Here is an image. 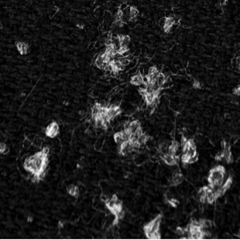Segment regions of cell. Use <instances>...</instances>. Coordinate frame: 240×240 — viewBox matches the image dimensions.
<instances>
[{"label": "cell", "mask_w": 240, "mask_h": 240, "mask_svg": "<svg viewBox=\"0 0 240 240\" xmlns=\"http://www.w3.org/2000/svg\"><path fill=\"white\" fill-rule=\"evenodd\" d=\"M182 162L184 166H187L189 164H193L198 160V154L196 147L192 139H187L184 135L182 136Z\"/></svg>", "instance_id": "obj_1"}, {"label": "cell", "mask_w": 240, "mask_h": 240, "mask_svg": "<svg viewBox=\"0 0 240 240\" xmlns=\"http://www.w3.org/2000/svg\"><path fill=\"white\" fill-rule=\"evenodd\" d=\"M225 174H226V169L223 165H218L213 169H211L208 175V181L209 186L214 190L219 187H221L223 185Z\"/></svg>", "instance_id": "obj_2"}, {"label": "cell", "mask_w": 240, "mask_h": 240, "mask_svg": "<svg viewBox=\"0 0 240 240\" xmlns=\"http://www.w3.org/2000/svg\"><path fill=\"white\" fill-rule=\"evenodd\" d=\"M162 215L159 214L157 215L152 221L144 225L143 230L144 233L149 239H159L160 238V233H159V226L161 223Z\"/></svg>", "instance_id": "obj_3"}, {"label": "cell", "mask_w": 240, "mask_h": 240, "mask_svg": "<svg viewBox=\"0 0 240 240\" xmlns=\"http://www.w3.org/2000/svg\"><path fill=\"white\" fill-rule=\"evenodd\" d=\"M142 125H141V123L139 122V120H133L131 122H129L127 123L125 125H124V128H123V130L125 131V133L130 136V135L136 133L138 130H142Z\"/></svg>", "instance_id": "obj_4"}, {"label": "cell", "mask_w": 240, "mask_h": 240, "mask_svg": "<svg viewBox=\"0 0 240 240\" xmlns=\"http://www.w3.org/2000/svg\"><path fill=\"white\" fill-rule=\"evenodd\" d=\"M175 23L176 21L174 19V17H172V16H166V17H164V18L160 20L159 25L163 29L164 32L166 33V34H169L172 31V27L175 24Z\"/></svg>", "instance_id": "obj_5"}, {"label": "cell", "mask_w": 240, "mask_h": 240, "mask_svg": "<svg viewBox=\"0 0 240 240\" xmlns=\"http://www.w3.org/2000/svg\"><path fill=\"white\" fill-rule=\"evenodd\" d=\"M122 112V110L118 105H110L107 106V117L112 121Z\"/></svg>", "instance_id": "obj_6"}, {"label": "cell", "mask_w": 240, "mask_h": 240, "mask_svg": "<svg viewBox=\"0 0 240 240\" xmlns=\"http://www.w3.org/2000/svg\"><path fill=\"white\" fill-rule=\"evenodd\" d=\"M159 157L163 161L168 165H176L179 164V156H175L170 154L168 152L159 154Z\"/></svg>", "instance_id": "obj_7"}, {"label": "cell", "mask_w": 240, "mask_h": 240, "mask_svg": "<svg viewBox=\"0 0 240 240\" xmlns=\"http://www.w3.org/2000/svg\"><path fill=\"white\" fill-rule=\"evenodd\" d=\"M136 149L134 148L133 144L130 143L129 140L118 146V154L122 156L128 155V154H130V153H132Z\"/></svg>", "instance_id": "obj_8"}, {"label": "cell", "mask_w": 240, "mask_h": 240, "mask_svg": "<svg viewBox=\"0 0 240 240\" xmlns=\"http://www.w3.org/2000/svg\"><path fill=\"white\" fill-rule=\"evenodd\" d=\"M45 135L50 138H54L59 135V123L56 121H53L49 124L48 126L45 128Z\"/></svg>", "instance_id": "obj_9"}, {"label": "cell", "mask_w": 240, "mask_h": 240, "mask_svg": "<svg viewBox=\"0 0 240 240\" xmlns=\"http://www.w3.org/2000/svg\"><path fill=\"white\" fill-rule=\"evenodd\" d=\"M105 205H106L107 209H109L111 212L112 210H113L115 208H117L120 205H123V202L121 200L118 199L117 195H112V197L108 198V200L105 202Z\"/></svg>", "instance_id": "obj_10"}, {"label": "cell", "mask_w": 240, "mask_h": 240, "mask_svg": "<svg viewBox=\"0 0 240 240\" xmlns=\"http://www.w3.org/2000/svg\"><path fill=\"white\" fill-rule=\"evenodd\" d=\"M126 10V16L125 17L129 22H135L139 16V11L137 8L135 6H130Z\"/></svg>", "instance_id": "obj_11"}, {"label": "cell", "mask_w": 240, "mask_h": 240, "mask_svg": "<svg viewBox=\"0 0 240 240\" xmlns=\"http://www.w3.org/2000/svg\"><path fill=\"white\" fill-rule=\"evenodd\" d=\"M114 142L117 143V145H121L122 143L129 140V136L125 133L124 130H121L118 132H116L113 136Z\"/></svg>", "instance_id": "obj_12"}, {"label": "cell", "mask_w": 240, "mask_h": 240, "mask_svg": "<svg viewBox=\"0 0 240 240\" xmlns=\"http://www.w3.org/2000/svg\"><path fill=\"white\" fill-rule=\"evenodd\" d=\"M124 24V21H123V10H117V13L115 15L114 17L113 25L117 28H122Z\"/></svg>", "instance_id": "obj_13"}, {"label": "cell", "mask_w": 240, "mask_h": 240, "mask_svg": "<svg viewBox=\"0 0 240 240\" xmlns=\"http://www.w3.org/2000/svg\"><path fill=\"white\" fill-rule=\"evenodd\" d=\"M184 175L180 171H177L176 172L173 173L172 178V186H178L180 184H182V182L184 181Z\"/></svg>", "instance_id": "obj_14"}, {"label": "cell", "mask_w": 240, "mask_h": 240, "mask_svg": "<svg viewBox=\"0 0 240 240\" xmlns=\"http://www.w3.org/2000/svg\"><path fill=\"white\" fill-rule=\"evenodd\" d=\"M16 47L21 55H26V54H28L29 49V45L26 42H23V41H17V42H16Z\"/></svg>", "instance_id": "obj_15"}, {"label": "cell", "mask_w": 240, "mask_h": 240, "mask_svg": "<svg viewBox=\"0 0 240 240\" xmlns=\"http://www.w3.org/2000/svg\"><path fill=\"white\" fill-rule=\"evenodd\" d=\"M144 76L141 73H137L136 75H134L131 79H130V84L134 86H141L144 83Z\"/></svg>", "instance_id": "obj_16"}, {"label": "cell", "mask_w": 240, "mask_h": 240, "mask_svg": "<svg viewBox=\"0 0 240 240\" xmlns=\"http://www.w3.org/2000/svg\"><path fill=\"white\" fill-rule=\"evenodd\" d=\"M180 144H179L177 141H172V143L169 145L168 148V151L167 152L170 154H172V155H175V156H179V148H180Z\"/></svg>", "instance_id": "obj_17"}, {"label": "cell", "mask_w": 240, "mask_h": 240, "mask_svg": "<svg viewBox=\"0 0 240 240\" xmlns=\"http://www.w3.org/2000/svg\"><path fill=\"white\" fill-rule=\"evenodd\" d=\"M206 188V196H207V202L209 203V204H212L214 203V201H216V198H215V196H214V190L211 188L210 186H205Z\"/></svg>", "instance_id": "obj_18"}, {"label": "cell", "mask_w": 240, "mask_h": 240, "mask_svg": "<svg viewBox=\"0 0 240 240\" xmlns=\"http://www.w3.org/2000/svg\"><path fill=\"white\" fill-rule=\"evenodd\" d=\"M117 38L119 42V46H129L130 43V37L125 34H117Z\"/></svg>", "instance_id": "obj_19"}, {"label": "cell", "mask_w": 240, "mask_h": 240, "mask_svg": "<svg viewBox=\"0 0 240 240\" xmlns=\"http://www.w3.org/2000/svg\"><path fill=\"white\" fill-rule=\"evenodd\" d=\"M67 192H68L69 194L72 196H74V197L77 198L79 196V189L76 185H69L68 187H67Z\"/></svg>", "instance_id": "obj_20"}, {"label": "cell", "mask_w": 240, "mask_h": 240, "mask_svg": "<svg viewBox=\"0 0 240 240\" xmlns=\"http://www.w3.org/2000/svg\"><path fill=\"white\" fill-rule=\"evenodd\" d=\"M232 182H233L232 181V176H229L228 179H227V181L225 182V183H223V185H221V191H222V193H223V195L230 189V187L232 186Z\"/></svg>", "instance_id": "obj_21"}, {"label": "cell", "mask_w": 240, "mask_h": 240, "mask_svg": "<svg viewBox=\"0 0 240 240\" xmlns=\"http://www.w3.org/2000/svg\"><path fill=\"white\" fill-rule=\"evenodd\" d=\"M156 82L158 83L160 88H162L163 86L165 84L166 82V77H165V74H163L162 72H159V74L156 77Z\"/></svg>", "instance_id": "obj_22"}, {"label": "cell", "mask_w": 240, "mask_h": 240, "mask_svg": "<svg viewBox=\"0 0 240 240\" xmlns=\"http://www.w3.org/2000/svg\"><path fill=\"white\" fill-rule=\"evenodd\" d=\"M199 223H200V226L202 230L209 231V229L212 227V222L208 220H205V219H201L199 221Z\"/></svg>", "instance_id": "obj_23"}, {"label": "cell", "mask_w": 240, "mask_h": 240, "mask_svg": "<svg viewBox=\"0 0 240 240\" xmlns=\"http://www.w3.org/2000/svg\"><path fill=\"white\" fill-rule=\"evenodd\" d=\"M198 196H199V201H201V203L207 202V196H206V188H205V186L199 190Z\"/></svg>", "instance_id": "obj_24"}, {"label": "cell", "mask_w": 240, "mask_h": 240, "mask_svg": "<svg viewBox=\"0 0 240 240\" xmlns=\"http://www.w3.org/2000/svg\"><path fill=\"white\" fill-rule=\"evenodd\" d=\"M149 138H150V136H149L148 134L143 132V133L141 134V136H139V138H138L137 143H139L140 146L142 147V146H143V145H145V144H146L147 142L149 141Z\"/></svg>", "instance_id": "obj_25"}, {"label": "cell", "mask_w": 240, "mask_h": 240, "mask_svg": "<svg viewBox=\"0 0 240 240\" xmlns=\"http://www.w3.org/2000/svg\"><path fill=\"white\" fill-rule=\"evenodd\" d=\"M225 159L227 160V162L228 164H230L233 161V158H232V152L230 150V147L228 146L227 149V151H226V157H225Z\"/></svg>", "instance_id": "obj_26"}, {"label": "cell", "mask_w": 240, "mask_h": 240, "mask_svg": "<svg viewBox=\"0 0 240 240\" xmlns=\"http://www.w3.org/2000/svg\"><path fill=\"white\" fill-rule=\"evenodd\" d=\"M165 202H166V203H168L170 206H172V208H177V207H178V206H179V201H178L177 199H175V198H173V197L170 198V199H169V200H167V201H165Z\"/></svg>", "instance_id": "obj_27"}, {"label": "cell", "mask_w": 240, "mask_h": 240, "mask_svg": "<svg viewBox=\"0 0 240 240\" xmlns=\"http://www.w3.org/2000/svg\"><path fill=\"white\" fill-rule=\"evenodd\" d=\"M8 152H9V148L7 146V144L2 142V143H0V153L2 154H6Z\"/></svg>", "instance_id": "obj_28"}, {"label": "cell", "mask_w": 240, "mask_h": 240, "mask_svg": "<svg viewBox=\"0 0 240 240\" xmlns=\"http://www.w3.org/2000/svg\"><path fill=\"white\" fill-rule=\"evenodd\" d=\"M176 233L178 234L179 236H185L186 234V231H185V228H182V227H177L176 229Z\"/></svg>", "instance_id": "obj_29"}, {"label": "cell", "mask_w": 240, "mask_h": 240, "mask_svg": "<svg viewBox=\"0 0 240 240\" xmlns=\"http://www.w3.org/2000/svg\"><path fill=\"white\" fill-rule=\"evenodd\" d=\"M232 93H233V94H235V95L239 96L240 95V85H237V86H236V87L233 88Z\"/></svg>", "instance_id": "obj_30"}, {"label": "cell", "mask_w": 240, "mask_h": 240, "mask_svg": "<svg viewBox=\"0 0 240 240\" xmlns=\"http://www.w3.org/2000/svg\"><path fill=\"white\" fill-rule=\"evenodd\" d=\"M192 86H193V88H201V82H200L199 81H197V80H194Z\"/></svg>", "instance_id": "obj_31"}, {"label": "cell", "mask_w": 240, "mask_h": 240, "mask_svg": "<svg viewBox=\"0 0 240 240\" xmlns=\"http://www.w3.org/2000/svg\"><path fill=\"white\" fill-rule=\"evenodd\" d=\"M41 151H42L45 154H46V155H49V153H50V147L48 146L44 147Z\"/></svg>", "instance_id": "obj_32"}, {"label": "cell", "mask_w": 240, "mask_h": 240, "mask_svg": "<svg viewBox=\"0 0 240 240\" xmlns=\"http://www.w3.org/2000/svg\"><path fill=\"white\" fill-rule=\"evenodd\" d=\"M108 198L109 197H107V196H106L105 195H101V199L102 200V201H104V202H106V201L108 200Z\"/></svg>", "instance_id": "obj_33"}, {"label": "cell", "mask_w": 240, "mask_h": 240, "mask_svg": "<svg viewBox=\"0 0 240 240\" xmlns=\"http://www.w3.org/2000/svg\"><path fill=\"white\" fill-rule=\"evenodd\" d=\"M220 2L222 5H225V4H227V3L228 2V0H220Z\"/></svg>", "instance_id": "obj_34"}, {"label": "cell", "mask_w": 240, "mask_h": 240, "mask_svg": "<svg viewBox=\"0 0 240 240\" xmlns=\"http://www.w3.org/2000/svg\"><path fill=\"white\" fill-rule=\"evenodd\" d=\"M63 227H64V223H63L62 221H59V229H61V228H63Z\"/></svg>", "instance_id": "obj_35"}, {"label": "cell", "mask_w": 240, "mask_h": 240, "mask_svg": "<svg viewBox=\"0 0 240 240\" xmlns=\"http://www.w3.org/2000/svg\"><path fill=\"white\" fill-rule=\"evenodd\" d=\"M237 65L239 66L240 65V57H237Z\"/></svg>", "instance_id": "obj_36"}, {"label": "cell", "mask_w": 240, "mask_h": 240, "mask_svg": "<svg viewBox=\"0 0 240 240\" xmlns=\"http://www.w3.org/2000/svg\"><path fill=\"white\" fill-rule=\"evenodd\" d=\"M76 27H78L79 29H83V28H84L83 25H79V24H76Z\"/></svg>", "instance_id": "obj_37"}, {"label": "cell", "mask_w": 240, "mask_h": 240, "mask_svg": "<svg viewBox=\"0 0 240 240\" xmlns=\"http://www.w3.org/2000/svg\"><path fill=\"white\" fill-rule=\"evenodd\" d=\"M238 236H239V237H240V230H239V233H238Z\"/></svg>", "instance_id": "obj_38"}, {"label": "cell", "mask_w": 240, "mask_h": 240, "mask_svg": "<svg viewBox=\"0 0 240 240\" xmlns=\"http://www.w3.org/2000/svg\"><path fill=\"white\" fill-rule=\"evenodd\" d=\"M239 70H240V65H239Z\"/></svg>", "instance_id": "obj_39"}]
</instances>
